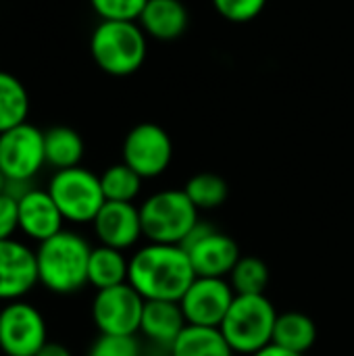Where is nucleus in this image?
Here are the masks:
<instances>
[{"label":"nucleus","instance_id":"obj_6","mask_svg":"<svg viewBox=\"0 0 354 356\" xmlns=\"http://www.w3.org/2000/svg\"><path fill=\"white\" fill-rule=\"evenodd\" d=\"M46 190L58 207L63 219L71 223H92L106 202L100 177L83 167L56 171Z\"/></svg>","mask_w":354,"mask_h":356},{"label":"nucleus","instance_id":"obj_10","mask_svg":"<svg viewBox=\"0 0 354 356\" xmlns=\"http://www.w3.org/2000/svg\"><path fill=\"white\" fill-rule=\"evenodd\" d=\"M144 302L129 284L98 290L92 300V319L100 334L136 336L140 332Z\"/></svg>","mask_w":354,"mask_h":356},{"label":"nucleus","instance_id":"obj_19","mask_svg":"<svg viewBox=\"0 0 354 356\" xmlns=\"http://www.w3.org/2000/svg\"><path fill=\"white\" fill-rule=\"evenodd\" d=\"M129 275V261L123 257V250L111 246L92 248L90 263H88V284L96 290L115 288L127 284Z\"/></svg>","mask_w":354,"mask_h":356},{"label":"nucleus","instance_id":"obj_2","mask_svg":"<svg viewBox=\"0 0 354 356\" xmlns=\"http://www.w3.org/2000/svg\"><path fill=\"white\" fill-rule=\"evenodd\" d=\"M92 246L75 232L63 229L40 242L35 250L40 284L61 296L79 292L88 284V263Z\"/></svg>","mask_w":354,"mask_h":356},{"label":"nucleus","instance_id":"obj_13","mask_svg":"<svg viewBox=\"0 0 354 356\" xmlns=\"http://www.w3.org/2000/svg\"><path fill=\"white\" fill-rule=\"evenodd\" d=\"M38 284L35 250L13 238L0 240V302L23 300Z\"/></svg>","mask_w":354,"mask_h":356},{"label":"nucleus","instance_id":"obj_21","mask_svg":"<svg viewBox=\"0 0 354 356\" xmlns=\"http://www.w3.org/2000/svg\"><path fill=\"white\" fill-rule=\"evenodd\" d=\"M317 340V327L311 317L303 313H284L277 315L273 327V344L288 348L296 355H305Z\"/></svg>","mask_w":354,"mask_h":356},{"label":"nucleus","instance_id":"obj_26","mask_svg":"<svg viewBox=\"0 0 354 356\" xmlns=\"http://www.w3.org/2000/svg\"><path fill=\"white\" fill-rule=\"evenodd\" d=\"M148 0H90L100 21H138Z\"/></svg>","mask_w":354,"mask_h":356},{"label":"nucleus","instance_id":"obj_23","mask_svg":"<svg viewBox=\"0 0 354 356\" xmlns=\"http://www.w3.org/2000/svg\"><path fill=\"white\" fill-rule=\"evenodd\" d=\"M230 286L238 296L265 294L269 286V267L259 257H240L230 273Z\"/></svg>","mask_w":354,"mask_h":356},{"label":"nucleus","instance_id":"obj_15","mask_svg":"<svg viewBox=\"0 0 354 356\" xmlns=\"http://www.w3.org/2000/svg\"><path fill=\"white\" fill-rule=\"evenodd\" d=\"M94 234L102 246H111L117 250L131 248L142 234L140 207L134 202H111L106 200L98 215L92 221Z\"/></svg>","mask_w":354,"mask_h":356},{"label":"nucleus","instance_id":"obj_7","mask_svg":"<svg viewBox=\"0 0 354 356\" xmlns=\"http://www.w3.org/2000/svg\"><path fill=\"white\" fill-rule=\"evenodd\" d=\"M179 246L188 252L196 277H230L240 261L236 240L207 221H198Z\"/></svg>","mask_w":354,"mask_h":356},{"label":"nucleus","instance_id":"obj_32","mask_svg":"<svg viewBox=\"0 0 354 356\" xmlns=\"http://www.w3.org/2000/svg\"><path fill=\"white\" fill-rule=\"evenodd\" d=\"M6 184H8V181H6V177L2 175V171H0V194L6 192Z\"/></svg>","mask_w":354,"mask_h":356},{"label":"nucleus","instance_id":"obj_14","mask_svg":"<svg viewBox=\"0 0 354 356\" xmlns=\"http://www.w3.org/2000/svg\"><path fill=\"white\" fill-rule=\"evenodd\" d=\"M19 232L38 244L63 232V215L48 190L27 188L17 196Z\"/></svg>","mask_w":354,"mask_h":356},{"label":"nucleus","instance_id":"obj_33","mask_svg":"<svg viewBox=\"0 0 354 356\" xmlns=\"http://www.w3.org/2000/svg\"><path fill=\"white\" fill-rule=\"evenodd\" d=\"M0 311H2V309H0Z\"/></svg>","mask_w":354,"mask_h":356},{"label":"nucleus","instance_id":"obj_27","mask_svg":"<svg viewBox=\"0 0 354 356\" xmlns=\"http://www.w3.org/2000/svg\"><path fill=\"white\" fill-rule=\"evenodd\" d=\"M88 356H142V346L136 336H108L100 334L90 346Z\"/></svg>","mask_w":354,"mask_h":356},{"label":"nucleus","instance_id":"obj_16","mask_svg":"<svg viewBox=\"0 0 354 356\" xmlns=\"http://www.w3.org/2000/svg\"><path fill=\"white\" fill-rule=\"evenodd\" d=\"M138 23L146 35L169 42L186 33L190 13L182 0H148Z\"/></svg>","mask_w":354,"mask_h":356},{"label":"nucleus","instance_id":"obj_4","mask_svg":"<svg viewBox=\"0 0 354 356\" xmlns=\"http://www.w3.org/2000/svg\"><path fill=\"white\" fill-rule=\"evenodd\" d=\"M275 321H277L275 307L265 294H255V296L236 294L219 330L234 353L252 356L273 342Z\"/></svg>","mask_w":354,"mask_h":356},{"label":"nucleus","instance_id":"obj_20","mask_svg":"<svg viewBox=\"0 0 354 356\" xmlns=\"http://www.w3.org/2000/svg\"><path fill=\"white\" fill-rule=\"evenodd\" d=\"M171 356H234L232 346L219 327L186 325L179 338L169 348Z\"/></svg>","mask_w":354,"mask_h":356},{"label":"nucleus","instance_id":"obj_11","mask_svg":"<svg viewBox=\"0 0 354 356\" xmlns=\"http://www.w3.org/2000/svg\"><path fill=\"white\" fill-rule=\"evenodd\" d=\"M173 159V142L156 123H140L129 129L123 140V163L142 179L159 177Z\"/></svg>","mask_w":354,"mask_h":356},{"label":"nucleus","instance_id":"obj_5","mask_svg":"<svg viewBox=\"0 0 354 356\" xmlns=\"http://www.w3.org/2000/svg\"><path fill=\"white\" fill-rule=\"evenodd\" d=\"M142 234L156 244H182L200 221L198 209L184 190H163L140 207Z\"/></svg>","mask_w":354,"mask_h":356},{"label":"nucleus","instance_id":"obj_9","mask_svg":"<svg viewBox=\"0 0 354 356\" xmlns=\"http://www.w3.org/2000/svg\"><path fill=\"white\" fill-rule=\"evenodd\" d=\"M48 342L44 315L25 300L6 302L0 311V350L4 356H35Z\"/></svg>","mask_w":354,"mask_h":356},{"label":"nucleus","instance_id":"obj_1","mask_svg":"<svg viewBox=\"0 0 354 356\" xmlns=\"http://www.w3.org/2000/svg\"><path fill=\"white\" fill-rule=\"evenodd\" d=\"M194 280L192 261L179 244L150 242L129 259L127 284L144 300L179 302Z\"/></svg>","mask_w":354,"mask_h":356},{"label":"nucleus","instance_id":"obj_17","mask_svg":"<svg viewBox=\"0 0 354 356\" xmlns=\"http://www.w3.org/2000/svg\"><path fill=\"white\" fill-rule=\"evenodd\" d=\"M188 321L179 302L169 300H146L140 332L159 346L171 348L179 334L186 330Z\"/></svg>","mask_w":354,"mask_h":356},{"label":"nucleus","instance_id":"obj_28","mask_svg":"<svg viewBox=\"0 0 354 356\" xmlns=\"http://www.w3.org/2000/svg\"><path fill=\"white\" fill-rule=\"evenodd\" d=\"M211 2L215 10L232 23H248L257 19L267 6V0H211Z\"/></svg>","mask_w":354,"mask_h":356},{"label":"nucleus","instance_id":"obj_8","mask_svg":"<svg viewBox=\"0 0 354 356\" xmlns=\"http://www.w3.org/2000/svg\"><path fill=\"white\" fill-rule=\"evenodd\" d=\"M46 165L44 131L21 123L0 134V171L8 184H29Z\"/></svg>","mask_w":354,"mask_h":356},{"label":"nucleus","instance_id":"obj_22","mask_svg":"<svg viewBox=\"0 0 354 356\" xmlns=\"http://www.w3.org/2000/svg\"><path fill=\"white\" fill-rule=\"evenodd\" d=\"M29 115V94L10 73L0 71V134L21 125Z\"/></svg>","mask_w":354,"mask_h":356},{"label":"nucleus","instance_id":"obj_24","mask_svg":"<svg viewBox=\"0 0 354 356\" xmlns=\"http://www.w3.org/2000/svg\"><path fill=\"white\" fill-rule=\"evenodd\" d=\"M184 192L188 194V198L192 200V204L198 211H211L221 207L227 200V184L223 177H219L217 173H196L188 179Z\"/></svg>","mask_w":354,"mask_h":356},{"label":"nucleus","instance_id":"obj_3","mask_svg":"<svg viewBox=\"0 0 354 356\" xmlns=\"http://www.w3.org/2000/svg\"><path fill=\"white\" fill-rule=\"evenodd\" d=\"M146 33L138 21H100L90 38L94 63L108 75L125 77L146 60Z\"/></svg>","mask_w":354,"mask_h":356},{"label":"nucleus","instance_id":"obj_25","mask_svg":"<svg viewBox=\"0 0 354 356\" xmlns=\"http://www.w3.org/2000/svg\"><path fill=\"white\" fill-rule=\"evenodd\" d=\"M104 198L111 202H134L142 190V177L125 163L108 167L100 175Z\"/></svg>","mask_w":354,"mask_h":356},{"label":"nucleus","instance_id":"obj_30","mask_svg":"<svg viewBox=\"0 0 354 356\" xmlns=\"http://www.w3.org/2000/svg\"><path fill=\"white\" fill-rule=\"evenodd\" d=\"M35 356H73L71 355V350L67 348V346H63V344H58V342H46L44 344V348L38 353Z\"/></svg>","mask_w":354,"mask_h":356},{"label":"nucleus","instance_id":"obj_29","mask_svg":"<svg viewBox=\"0 0 354 356\" xmlns=\"http://www.w3.org/2000/svg\"><path fill=\"white\" fill-rule=\"evenodd\" d=\"M19 229L17 198L8 192L0 194V240H10Z\"/></svg>","mask_w":354,"mask_h":356},{"label":"nucleus","instance_id":"obj_18","mask_svg":"<svg viewBox=\"0 0 354 356\" xmlns=\"http://www.w3.org/2000/svg\"><path fill=\"white\" fill-rule=\"evenodd\" d=\"M83 140L81 136L67 127V125H54L44 131V154L46 165H50L56 171L79 167L83 159Z\"/></svg>","mask_w":354,"mask_h":356},{"label":"nucleus","instance_id":"obj_12","mask_svg":"<svg viewBox=\"0 0 354 356\" xmlns=\"http://www.w3.org/2000/svg\"><path fill=\"white\" fill-rule=\"evenodd\" d=\"M234 298L236 292L225 277H196L179 300V307L188 325L219 327Z\"/></svg>","mask_w":354,"mask_h":356},{"label":"nucleus","instance_id":"obj_31","mask_svg":"<svg viewBox=\"0 0 354 356\" xmlns=\"http://www.w3.org/2000/svg\"><path fill=\"white\" fill-rule=\"evenodd\" d=\"M252 356H303V355H296V353H292V350H288V348H282V346H277V344H267L265 348H261L259 353H255Z\"/></svg>","mask_w":354,"mask_h":356}]
</instances>
